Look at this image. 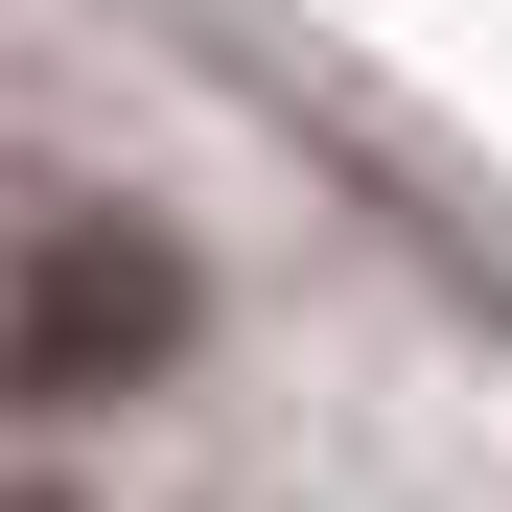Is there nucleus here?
Wrapping results in <instances>:
<instances>
[{"instance_id": "nucleus-1", "label": "nucleus", "mask_w": 512, "mask_h": 512, "mask_svg": "<svg viewBox=\"0 0 512 512\" xmlns=\"http://www.w3.org/2000/svg\"><path fill=\"white\" fill-rule=\"evenodd\" d=\"M163 350H187V256H163L140 210H70V233L24 256V303H0V396H24V419H94V396H140Z\"/></svg>"}, {"instance_id": "nucleus-2", "label": "nucleus", "mask_w": 512, "mask_h": 512, "mask_svg": "<svg viewBox=\"0 0 512 512\" xmlns=\"http://www.w3.org/2000/svg\"><path fill=\"white\" fill-rule=\"evenodd\" d=\"M0 512H70V489H0Z\"/></svg>"}]
</instances>
